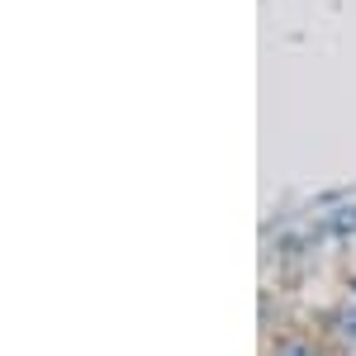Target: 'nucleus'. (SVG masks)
Masks as SVG:
<instances>
[{
  "mask_svg": "<svg viewBox=\"0 0 356 356\" xmlns=\"http://www.w3.org/2000/svg\"><path fill=\"white\" fill-rule=\"evenodd\" d=\"M318 233H323V238H352V233H356V204L328 209V214L318 219Z\"/></svg>",
  "mask_w": 356,
  "mask_h": 356,
  "instance_id": "f257e3e1",
  "label": "nucleus"
},
{
  "mask_svg": "<svg viewBox=\"0 0 356 356\" xmlns=\"http://www.w3.org/2000/svg\"><path fill=\"white\" fill-rule=\"evenodd\" d=\"M275 356H318L309 342H300V337H285L280 347H275Z\"/></svg>",
  "mask_w": 356,
  "mask_h": 356,
  "instance_id": "f03ea898",
  "label": "nucleus"
}]
</instances>
